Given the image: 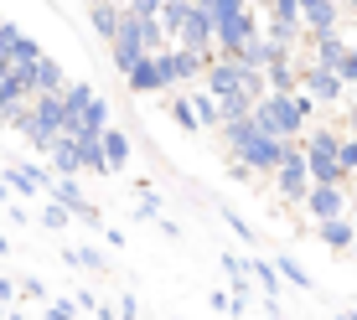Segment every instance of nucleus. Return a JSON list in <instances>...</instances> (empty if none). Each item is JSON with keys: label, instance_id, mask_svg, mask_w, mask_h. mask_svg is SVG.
Instances as JSON below:
<instances>
[{"label": "nucleus", "instance_id": "1", "mask_svg": "<svg viewBox=\"0 0 357 320\" xmlns=\"http://www.w3.org/2000/svg\"><path fill=\"white\" fill-rule=\"evenodd\" d=\"M249 119H254V129H259V134H269V140L295 145V140H301V129L316 119V104L301 88H295V93H264L259 104L249 109Z\"/></svg>", "mask_w": 357, "mask_h": 320}, {"label": "nucleus", "instance_id": "2", "mask_svg": "<svg viewBox=\"0 0 357 320\" xmlns=\"http://www.w3.org/2000/svg\"><path fill=\"white\" fill-rule=\"evenodd\" d=\"M249 125H254V119H249ZM285 150H290V145H280V140H269V134L249 129V140H243L228 160H238V166L249 170V176H275V166L285 160Z\"/></svg>", "mask_w": 357, "mask_h": 320}, {"label": "nucleus", "instance_id": "3", "mask_svg": "<svg viewBox=\"0 0 357 320\" xmlns=\"http://www.w3.org/2000/svg\"><path fill=\"white\" fill-rule=\"evenodd\" d=\"M254 42H259V10L243 6L238 16L228 21V26L213 31V57H238L243 47H254Z\"/></svg>", "mask_w": 357, "mask_h": 320}, {"label": "nucleus", "instance_id": "4", "mask_svg": "<svg viewBox=\"0 0 357 320\" xmlns=\"http://www.w3.org/2000/svg\"><path fill=\"white\" fill-rule=\"evenodd\" d=\"M42 191H47V202H52V207H63L68 217H83L89 227H98V223H104V212H98V207L89 202V196L78 191V181H57V176H52Z\"/></svg>", "mask_w": 357, "mask_h": 320}, {"label": "nucleus", "instance_id": "5", "mask_svg": "<svg viewBox=\"0 0 357 320\" xmlns=\"http://www.w3.org/2000/svg\"><path fill=\"white\" fill-rule=\"evenodd\" d=\"M347 26V10L337 0H301V31L305 36H326V31H342Z\"/></svg>", "mask_w": 357, "mask_h": 320}, {"label": "nucleus", "instance_id": "6", "mask_svg": "<svg viewBox=\"0 0 357 320\" xmlns=\"http://www.w3.org/2000/svg\"><path fill=\"white\" fill-rule=\"evenodd\" d=\"M109 57H114V67H119V72H130V67L145 57V47H140V21H130V16H125V6H119V31L109 36Z\"/></svg>", "mask_w": 357, "mask_h": 320}, {"label": "nucleus", "instance_id": "7", "mask_svg": "<svg viewBox=\"0 0 357 320\" xmlns=\"http://www.w3.org/2000/svg\"><path fill=\"white\" fill-rule=\"evenodd\" d=\"M301 207L316 217V223H331V217H347L352 212V196H347V186H311L301 196Z\"/></svg>", "mask_w": 357, "mask_h": 320}, {"label": "nucleus", "instance_id": "8", "mask_svg": "<svg viewBox=\"0 0 357 320\" xmlns=\"http://www.w3.org/2000/svg\"><path fill=\"white\" fill-rule=\"evenodd\" d=\"M202 63H207V57L181 52V47H166V52L155 57V67H161V83H166V88H176V83H197V78H202Z\"/></svg>", "mask_w": 357, "mask_h": 320}, {"label": "nucleus", "instance_id": "9", "mask_svg": "<svg viewBox=\"0 0 357 320\" xmlns=\"http://www.w3.org/2000/svg\"><path fill=\"white\" fill-rule=\"evenodd\" d=\"M275 191L285 196V202H301V196L311 191V176H305V155L295 150V145L285 150V160L275 166Z\"/></svg>", "mask_w": 357, "mask_h": 320}, {"label": "nucleus", "instance_id": "10", "mask_svg": "<svg viewBox=\"0 0 357 320\" xmlns=\"http://www.w3.org/2000/svg\"><path fill=\"white\" fill-rule=\"evenodd\" d=\"M295 63H301V57H295ZM295 88L311 98V104H342V98H347V88L337 83V72H326V67H305V63H301V83H295Z\"/></svg>", "mask_w": 357, "mask_h": 320}, {"label": "nucleus", "instance_id": "11", "mask_svg": "<svg viewBox=\"0 0 357 320\" xmlns=\"http://www.w3.org/2000/svg\"><path fill=\"white\" fill-rule=\"evenodd\" d=\"M171 47L197 52V57L213 52V26H207V16H202V0H192V10H187V21H181V31H176V42H171Z\"/></svg>", "mask_w": 357, "mask_h": 320}, {"label": "nucleus", "instance_id": "12", "mask_svg": "<svg viewBox=\"0 0 357 320\" xmlns=\"http://www.w3.org/2000/svg\"><path fill=\"white\" fill-rule=\"evenodd\" d=\"M98 155H104V176H114V170L130 166V134L109 125L104 134H98Z\"/></svg>", "mask_w": 357, "mask_h": 320}, {"label": "nucleus", "instance_id": "13", "mask_svg": "<svg viewBox=\"0 0 357 320\" xmlns=\"http://www.w3.org/2000/svg\"><path fill=\"white\" fill-rule=\"evenodd\" d=\"M63 83H68V72L57 57H36V67H31V98H42V93H63Z\"/></svg>", "mask_w": 357, "mask_h": 320}, {"label": "nucleus", "instance_id": "14", "mask_svg": "<svg viewBox=\"0 0 357 320\" xmlns=\"http://www.w3.org/2000/svg\"><path fill=\"white\" fill-rule=\"evenodd\" d=\"M47 166H52V176H57V181H73V176L83 170V166H78V145L57 134V140L47 145Z\"/></svg>", "mask_w": 357, "mask_h": 320}, {"label": "nucleus", "instance_id": "15", "mask_svg": "<svg viewBox=\"0 0 357 320\" xmlns=\"http://www.w3.org/2000/svg\"><path fill=\"white\" fill-rule=\"evenodd\" d=\"M316 232H321L326 248L347 253V248H352V238H357V223H352V212H347V217H331V223H316Z\"/></svg>", "mask_w": 357, "mask_h": 320}, {"label": "nucleus", "instance_id": "16", "mask_svg": "<svg viewBox=\"0 0 357 320\" xmlns=\"http://www.w3.org/2000/svg\"><path fill=\"white\" fill-rule=\"evenodd\" d=\"M130 93H161L166 83H161V67H155V57H140V63H135L130 72Z\"/></svg>", "mask_w": 357, "mask_h": 320}, {"label": "nucleus", "instance_id": "17", "mask_svg": "<svg viewBox=\"0 0 357 320\" xmlns=\"http://www.w3.org/2000/svg\"><path fill=\"white\" fill-rule=\"evenodd\" d=\"M243 274H249V279H259V289L269 294V300H280V274H275V264H269V258L249 253V258H243Z\"/></svg>", "mask_w": 357, "mask_h": 320}, {"label": "nucleus", "instance_id": "18", "mask_svg": "<svg viewBox=\"0 0 357 320\" xmlns=\"http://www.w3.org/2000/svg\"><path fill=\"white\" fill-rule=\"evenodd\" d=\"M181 98H187V109H192L197 129H218V125H223V119H218V104H213V98H207L202 88H187Z\"/></svg>", "mask_w": 357, "mask_h": 320}, {"label": "nucleus", "instance_id": "19", "mask_svg": "<svg viewBox=\"0 0 357 320\" xmlns=\"http://www.w3.org/2000/svg\"><path fill=\"white\" fill-rule=\"evenodd\" d=\"M187 10H192V0H161V10H155V26L166 31V42H176V31H181V21H187Z\"/></svg>", "mask_w": 357, "mask_h": 320}, {"label": "nucleus", "instance_id": "20", "mask_svg": "<svg viewBox=\"0 0 357 320\" xmlns=\"http://www.w3.org/2000/svg\"><path fill=\"white\" fill-rule=\"evenodd\" d=\"M269 264H275L280 285H295V289H311V274H305V269L295 264V253H275V258H269Z\"/></svg>", "mask_w": 357, "mask_h": 320}, {"label": "nucleus", "instance_id": "21", "mask_svg": "<svg viewBox=\"0 0 357 320\" xmlns=\"http://www.w3.org/2000/svg\"><path fill=\"white\" fill-rule=\"evenodd\" d=\"M264 21H275V26H301V0H269ZM305 36V31H301Z\"/></svg>", "mask_w": 357, "mask_h": 320}, {"label": "nucleus", "instance_id": "22", "mask_svg": "<svg viewBox=\"0 0 357 320\" xmlns=\"http://www.w3.org/2000/svg\"><path fill=\"white\" fill-rule=\"evenodd\" d=\"M89 26L109 42V36L119 31V6H89Z\"/></svg>", "mask_w": 357, "mask_h": 320}, {"label": "nucleus", "instance_id": "23", "mask_svg": "<svg viewBox=\"0 0 357 320\" xmlns=\"http://www.w3.org/2000/svg\"><path fill=\"white\" fill-rule=\"evenodd\" d=\"M337 166H342V176H357V140H352V134H342V140H337Z\"/></svg>", "mask_w": 357, "mask_h": 320}, {"label": "nucleus", "instance_id": "24", "mask_svg": "<svg viewBox=\"0 0 357 320\" xmlns=\"http://www.w3.org/2000/svg\"><path fill=\"white\" fill-rule=\"evenodd\" d=\"M68 264L73 269H93V274H98V269H109V258L98 248H68Z\"/></svg>", "mask_w": 357, "mask_h": 320}, {"label": "nucleus", "instance_id": "25", "mask_svg": "<svg viewBox=\"0 0 357 320\" xmlns=\"http://www.w3.org/2000/svg\"><path fill=\"white\" fill-rule=\"evenodd\" d=\"M337 83H342V88H357V42H347V52H342V63H337Z\"/></svg>", "mask_w": 357, "mask_h": 320}, {"label": "nucleus", "instance_id": "26", "mask_svg": "<svg viewBox=\"0 0 357 320\" xmlns=\"http://www.w3.org/2000/svg\"><path fill=\"white\" fill-rule=\"evenodd\" d=\"M0 186H16L21 196H42V191H36V181L26 176V166H10L6 176H0Z\"/></svg>", "mask_w": 357, "mask_h": 320}, {"label": "nucleus", "instance_id": "27", "mask_svg": "<svg viewBox=\"0 0 357 320\" xmlns=\"http://www.w3.org/2000/svg\"><path fill=\"white\" fill-rule=\"evenodd\" d=\"M166 114L176 119V125L187 129V134H197V119H192V109H187V98H181V93H176V98H166Z\"/></svg>", "mask_w": 357, "mask_h": 320}, {"label": "nucleus", "instance_id": "28", "mask_svg": "<svg viewBox=\"0 0 357 320\" xmlns=\"http://www.w3.org/2000/svg\"><path fill=\"white\" fill-rule=\"evenodd\" d=\"M16 289H21V300H47V285H42V279H16Z\"/></svg>", "mask_w": 357, "mask_h": 320}, {"label": "nucleus", "instance_id": "29", "mask_svg": "<svg viewBox=\"0 0 357 320\" xmlns=\"http://www.w3.org/2000/svg\"><path fill=\"white\" fill-rule=\"evenodd\" d=\"M223 217H228V227H233V232H238V238H243V243H254V227H249V223H243V217H238V212H233V207H223Z\"/></svg>", "mask_w": 357, "mask_h": 320}, {"label": "nucleus", "instance_id": "30", "mask_svg": "<svg viewBox=\"0 0 357 320\" xmlns=\"http://www.w3.org/2000/svg\"><path fill=\"white\" fill-rule=\"evenodd\" d=\"M47 320H78V310H73V300H52L47 305Z\"/></svg>", "mask_w": 357, "mask_h": 320}, {"label": "nucleus", "instance_id": "31", "mask_svg": "<svg viewBox=\"0 0 357 320\" xmlns=\"http://www.w3.org/2000/svg\"><path fill=\"white\" fill-rule=\"evenodd\" d=\"M42 227H68V212H63V207H52V202H47V212H42Z\"/></svg>", "mask_w": 357, "mask_h": 320}, {"label": "nucleus", "instance_id": "32", "mask_svg": "<svg viewBox=\"0 0 357 320\" xmlns=\"http://www.w3.org/2000/svg\"><path fill=\"white\" fill-rule=\"evenodd\" d=\"M135 217H140V223H161V202H155V196H145V202H140V212H135Z\"/></svg>", "mask_w": 357, "mask_h": 320}, {"label": "nucleus", "instance_id": "33", "mask_svg": "<svg viewBox=\"0 0 357 320\" xmlns=\"http://www.w3.org/2000/svg\"><path fill=\"white\" fill-rule=\"evenodd\" d=\"M119 320H135V315H140V305H135V294H119V310H114Z\"/></svg>", "mask_w": 357, "mask_h": 320}, {"label": "nucleus", "instance_id": "34", "mask_svg": "<svg viewBox=\"0 0 357 320\" xmlns=\"http://www.w3.org/2000/svg\"><path fill=\"white\" fill-rule=\"evenodd\" d=\"M16 300V279H0V305H10Z\"/></svg>", "mask_w": 357, "mask_h": 320}, {"label": "nucleus", "instance_id": "35", "mask_svg": "<svg viewBox=\"0 0 357 320\" xmlns=\"http://www.w3.org/2000/svg\"><path fill=\"white\" fill-rule=\"evenodd\" d=\"M342 134H352V140H357V109L347 114V129H342Z\"/></svg>", "mask_w": 357, "mask_h": 320}, {"label": "nucleus", "instance_id": "36", "mask_svg": "<svg viewBox=\"0 0 357 320\" xmlns=\"http://www.w3.org/2000/svg\"><path fill=\"white\" fill-rule=\"evenodd\" d=\"M342 10H347V21H352V26H357V0H352V6H342Z\"/></svg>", "mask_w": 357, "mask_h": 320}, {"label": "nucleus", "instance_id": "37", "mask_svg": "<svg viewBox=\"0 0 357 320\" xmlns=\"http://www.w3.org/2000/svg\"><path fill=\"white\" fill-rule=\"evenodd\" d=\"M0 88H6V63H0Z\"/></svg>", "mask_w": 357, "mask_h": 320}, {"label": "nucleus", "instance_id": "38", "mask_svg": "<svg viewBox=\"0 0 357 320\" xmlns=\"http://www.w3.org/2000/svg\"><path fill=\"white\" fill-rule=\"evenodd\" d=\"M347 186H352V191H357V176H352V181H347ZM352 191H347V196H352Z\"/></svg>", "mask_w": 357, "mask_h": 320}, {"label": "nucleus", "instance_id": "39", "mask_svg": "<svg viewBox=\"0 0 357 320\" xmlns=\"http://www.w3.org/2000/svg\"><path fill=\"white\" fill-rule=\"evenodd\" d=\"M0 320H6V305H0Z\"/></svg>", "mask_w": 357, "mask_h": 320}]
</instances>
